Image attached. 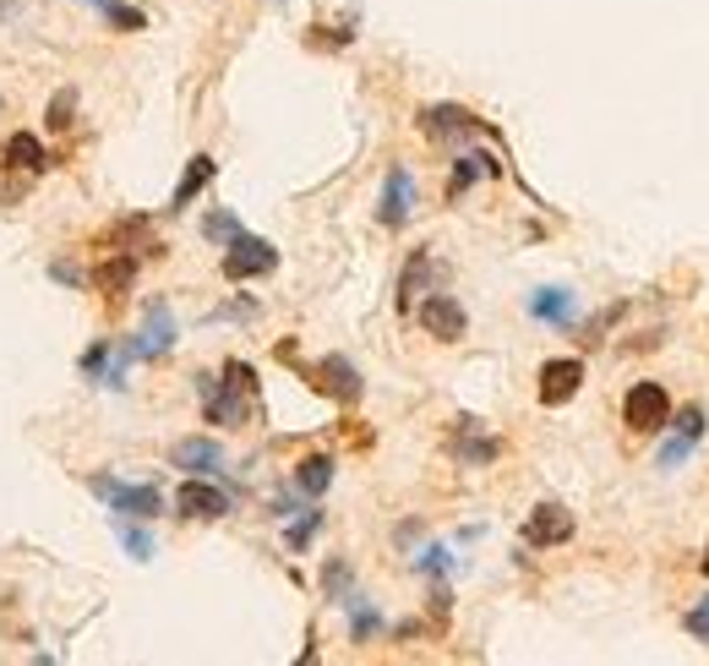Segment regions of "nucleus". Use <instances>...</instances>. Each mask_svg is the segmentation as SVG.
<instances>
[{
	"label": "nucleus",
	"mask_w": 709,
	"mask_h": 666,
	"mask_svg": "<svg viewBox=\"0 0 709 666\" xmlns=\"http://www.w3.org/2000/svg\"><path fill=\"white\" fill-rule=\"evenodd\" d=\"M175 508L186 513V519H224L230 513V498L213 487V481H202V476H191L180 492H175Z\"/></svg>",
	"instance_id": "obj_10"
},
{
	"label": "nucleus",
	"mask_w": 709,
	"mask_h": 666,
	"mask_svg": "<svg viewBox=\"0 0 709 666\" xmlns=\"http://www.w3.org/2000/svg\"><path fill=\"white\" fill-rule=\"evenodd\" d=\"M416 318H421V329L431 333V338H464V329H469V318H464V307L453 301V296H421V307H416Z\"/></svg>",
	"instance_id": "obj_6"
},
{
	"label": "nucleus",
	"mask_w": 709,
	"mask_h": 666,
	"mask_svg": "<svg viewBox=\"0 0 709 666\" xmlns=\"http://www.w3.org/2000/svg\"><path fill=\"white\" fill-rule=\"evenodd\" d=\"M453 454H458L464 465H491V459L502 454V443H497V437H480V421H458V426H453Z\"/></svg>",
	"instance_id": "obj_13"
},
{
	"label": "nucleus",
	"mask_w": 709,
	"mask_h": 666,
	"mask_svg": "<svg viewBox=\"0 0 709 666\" xmlns=\"http://www.w3.org/2000/svg\"><path fill=\"white\" fill-rule=\"evenodd\" d=\"M421 132H425V137H469V132H480V121H475L469 110L436 104V110H425V115H421Z\"/></svg>",
	"instance_id": "obj_14"
},
{
	"label": "nucleus",
	"mask_w": 709,
	"mask_h": 666,
	"mask_svg": "<svg viewBox=\"0 0 709 666\" xmlns=\"http://www.w3.org/2000/svg\"><path fill=\"white\" fill-rule=\"evenodd\" d=\"M99 11H104V22L110 27H121V33H142L147 27V11H137V5H126V0H93Z\"/></svg>",
	"instance_id": "obj_21"
},
{
	"label": "nucleus",
	"mask_w": 709,
	"mask_h": 666,
	"mask_svg": "<svg viewBox=\"0 0 709 666\" xmlns=\"http://www.w3.org/2000/svg\"><path fill=\"white\" fill-rule=\"evenodd\" d=\"M530 312H535L541 323H557V329H567V323L578 318L573 290H535V296H530Z\"/></svg>",
	"instance_id": "obj_15"
},
{
	"label": "nucleus",
	"mask_w": 709,
	"mask_h": 666,
	"mask_svg": "<svg viewBox=\"0 0 709 666\" xmlns=\"http://www.w3.org/2000/svg\"><path fill=\"white\" fill-rule=\"evenodd\" d=\"M705 574H709V546H705Z\"/></svg>",
	"instance_id": "obj_33"
},
{
	"label": "nucleus",
	"mask_w": 709,
	"mask_h": 666,
	"mask_svg": "<svg viewBox=\"0 0 709 666\" xmlns=\"http://www.w3.org/2000/svg\"><path fill=\"white\" fill-rule=\"evenodd\" d=\"M5 159H11V169H44V143L33 132H16L5 143Z\"/></svg>",
	"instance_id": "obj_20"
},
{
	"label": "nucleus",
	"mask_w": 709,
	"mask_h": 666,
	"mask_svg": "<svg viewBox=\"0 0 709 666\" xmlns=\"http://www.w3.org/2000/svg\"><path fill=\"white\" fill-rule=\"evenodd\" d=\"M213 175H219V165H213L208 154H197V159L186 165V175H180V186H175V197H169V208H186V202H191V197H197V191H202V186H208Z\"/></svg>",
	"instance_id": "obj_17"
},
{
	"label": "nucleus",
	"mask_w": 709,
	"mask_h": 666,
	"mask_svg": "<svg viewBox=\"0 0 709 666\" xmlns=\"http://www.w3.org/2000/svg\"><path fill=\"white\" fill-rule=\"evenodd\" d=\"M49 126L60 132V126H71V93H60L55 104H49Z\"/></svg>",
	"instance_id": "obj_31"
},
{
	"label": "nucleus",
	"mask_w": 709,
	"mask_h": 666,
	"mask_svg": "<svg viewBox=\"0 0 709 666\" xmlns=\"http://www.w3.org/2000/svg\"><path fill=\"white\" fill-rule=\"evenodd\" d=\"M115 530H121V546H126L137 563H147V557H153V535H147V530H137V524H115Z\"/></svg>",
	"instance_id": "obj_24"
},
{
	"label": "nucleus",
	"mask_w": 709,
	"mask_h": 666,
	"mask_svg": "<svg viewBox=\"0 0 709 666\" xmlns=\"http://www.w3.org/2000/svg\"><path fill=\"white\" fill-rule=\"evenodd\" d=\"M317 524H322V513H317V508H311V513H306V519H300V524H289V546H295V552H300V546H306V541H311V535H317Z\"/></svg>",
	"instance_id": "obj_28"
},
{
	"label": "nucleus",
	"mask_w": 709,
	"mask_h": 666,
	"mask_svg": "<svg viewBox=\"0 0 709 666\" xmlns=\"http://www.w3.org/2000/svg\"><path fill=\"white\" fill-rule=\"evenodd\" d=\"M295 487H300L306 498H322V492L333 487V459H328V454L300 459V465H295Z\"/></svg>",
	"instance_id": "obj_16"
},
{
	"label": "nucleus",
	"mask_w": 709,
	"mask_h": 666,
	"mask_svg": "<svg viewBox=\"0 0 709 666\" xmlns=\"http://www.w3.org/2000/svg\"><path fill=\"white\" fill-rule=\"evenodd\" d=\"M110 366H115V360H110V344H93V349L82 355V371H88V377H99V371L110 377Z\"/></svg>",
	"instance_id": "obj_27"
},
{
	"label": "nucleus",
	"mask_w": 709,
	"mask_h": 666,
	"mask_svg": "<svg viewBox=\"0 0 709 666\" xmlns=\"http://www.w3.org/2000/svg\"><path fill=\"white\" fill-rule=\"evenodd\" d=\"M88 487L110 502L115 513H126V519H153V513H164L158 487H126V481H115V476H93Z\"/></svg>",
	"instance_id": "obj_4"
},
{
	"label": "nucleus",
	"mask_w": 709,
	"mask_h": 666,
	"mask_svg": "<svg viewBox=\"0 0 709 666\" xmlns=\"http://www.w3.org/2000/svg\"><path fill=\"white\" fill-rule=\"evenodd\" d=\"M219 268H224V279H235V285H241V279H257V274H274V268H279V246L241 230V235L230 241V252H224Z\"/></svg>",
	"instance_id": "obj_2"
},
{
	"label": "nucleus",
	"mask_w": 709,
	"mask_h": 666,
	"mask_svg": "<svg viewBox=\"0 0 709 666\" xmlns=\"http://www.w3.org/2000/svg\"><path fill=\"white\" fill-rule=\"evenodd\" d=\"M137 355L147 360H158V355H169L175 349V318H169V307L164 301H147V318H142V338L132 344Z\"/></svg>",
	"instance_id": "obj_11"
},
{
	"label": "nucleus",
	"mask_w": 709,
	"mask_h": 666,
	"mask_svg": "<svg viewBox=\"0 0 709 666\" xmlns=\"http://www.w3.org/2000/svg\"><path fill=\"white\" fill-rule=\"evenodd\" d=\"M416 563H421V574H442V568H447V552H442V546H425Z\"/></svg>",
	"instance_id": "obj_30"
},
{
	"label": "nucleus",
	"mask_w": 709,
	"mask_h": 666,
	"mask_svg": "<svg viewBox=\"0 0 709 666\" xmlns=\"http://www.w3.org/2000/svg\"><path fill=\"white\" fill-rule=\"evenodd\" d=\"M677 437H688V443L705 437V410H699V404H688V410L677 415Z\"/></svg>",
	"instance_id": "obj_25"
},
{
	"label": "nucleus",
	"mask_w": 709,
	"mask_h": 666,
	"mask_svg": "<svg viewBox=\"0 0 709 666\" xmlns=\"http://www.w3.org/2000/svg\"><path fill=\"white\" fill-rule=\"evenodd\" d=\"M410 213H416V180H410L405 165H394L388 180H383V197H377V219H383L388 230H405Z\"/></svg>",
	"instance_id": "obj_5"
},
{
	"label": "nucleus",
	"mask_w": 709,
	"mask_h": 666,
	"mask_svg": "<svg viewBox=\"0 0 709 666\" xmlns=\"http://www.w3.org/2000/svg\"><path fill=\"white\" fill-rule=\"evenodd\" d=\"M688 634H699V640H709V596L688 612Z\"/></svg>",
	"instance_id": "obj_29"
},
{
	"label": "nucleus",
	"mask_w": 709,
	"mask_h": 666,
	"mask_svg": "<svg viewBox=\"0 0 709 666\" xmlns=\"http://www.w3.org/2000/svg\"><path fill=\"white\" fill-rule=\"evenodd\" d=\"M497 159H486V154H469V159H458V169H453V180H447V197H458L469 180H480V175H497Z\"/></svg>",
	"instance_id": "obj_22"
},
{
	"label": "nucleus",
	"mask_w": 709,
	"mask_h": 666,
	"mask_svg": "<svg viewBox=\"0 0 709 666\" xmlns=\"http://www.w3.org/2000/svg\"><path fill=\"white\" fill-rule=\"evenodd\" d=\"M311 377H317V388H322L328 399H339V404H355V399L366 393V388H361V371H355L344 355H322Z\"/></svg>",
	"instance_id": "obj_8"
},
{
	"label": "nucleus",
	"mask_w": 709,
	"mask_h": 666,
	"mask_svg": "<svg viewBox=\"0 0 709 666\" xmlns=\"http://www.w3.org/2000/svg\"><path fill=\"white\" fill-rule=\"evenodd\" d=\"M197 393H202V410L213 426H235L252 415V399H257V371L246 360H224L219 377H197Z\"/></svg>",
	"instance_id": "obj_1"
},
{
	"label": "nucleus",
	"mask_w": 709,
	"mask_h": 666,
	"mask_svg": "<svg viewBox=\"0 0 709 666\" xmlns=\"http://www.w3.org/2000/svg\"><path fill=\"white\" fill-rule=\"evenodd\" d=\"M49 279H60V285H82V274H77L71 263H55V268H49Z\"/></svg>",
	"instance_id": "obj_32"
},
{
	"label": "nucleus",
	"mask_w": 709,
	"mask_h": 666,
	"mask_svg": "<svg viewBox=\"0 0 709 666\" xmlns=\"http://www.w3.org/2000/svg\"><path fill=\"white\" fill-rule=\"evenodd\" d=\"M169 465L186 470V476H213V470L224 465V448H219L213 437H186V443L169 448Z\"/></svg>",
	"instance_id": "obj_12"
},
{
	"label": "nucleus",
	"mask_w": 709,
	"mask_h": 666,
	"mask_svg": "<svg viewBox=\"0 0 709 666\" xmlns=\"http://www.w3.org/2000/svg\"><path fill=\"white\" fill-rule=\"evenodd\" d=\"M132 279H137V257H110V263H99V274H93V285H99L104 296L132 290Z\"/></svg>",
	"instance_id": "obj_18"
},
{
	"label": "nucleus",
	"mask_w": 709,
	"mask_h": 666,
	"mask_svg": "<svg viewBox=\"0 0 709 666\" xmlns=\"http://www.w3.org/2000/svg\"><path fill=\"white\" fill-rule=\"evenodd\" d=\"M567 535H573V513H567L563 502H541V508L524 519V541H530V546H563Z\"/></svg>",
	"instance_id": "obj_9"
},
{
	"label": "nucleus",
	"mask_w": 709,
	"mask_h": 666,
	"mask_svg": "<svg viewBox=\"0 0 709 666\" xmlns=\"http://www.w3.org/2000/svg\"><path fill=\"white\" fill-rule=\"evenodd\" d=\"M202 235H208V241H224V246H230V241L241 235V219H235V213H208Z\"/></svg>",
	"instance_id": "obj_23"
},
{
	"label": "nucleus",
	"mask_w": 709,
	"mask_h": 666,
	"mask_svg": "<svg viewBox=\"0 0 709 666\" xmlns=\"http://www.w3.org/2000/svg\"><path fill=\"white\" fill-rule=\"evenodd\" d=\"M622 421H628L633 432H666V421H672L666 388H661V382H633L628 399H622Z\"/></svg>",
	"instance_id": "obj_3"
},
{
	"label": "nucleus",
	"mask_w": 709,
	"mask_h": 666,
	"mask_svg": "<svg viewBox=\"0 0 709 666\" xmlns=\"http://www.w3.org/2000/svg\"><path fill=\"white\" fill-rule=\"evenodd\" d=\"M344 607L355 612V640H366V634H377V629H383V618H377L366 601H344Z\"/></svg>",
	"instance_id": "obj_26"
},
{
	"label": "nucleus",
	"mask_w": 709,
	"mask_h": 666,
	"mask_svg": "<svg viewBox=\"0 0 709 666\" xmlns=\"http://www.w3.org/2000/svg\"><path fill=\"white\" fill-rule=\"evenodd\" d=\"M578 382H584V360L578 355H557V360H546L541 366V404H567L573 393H578Z\"/></svg>",
	"instance_id": "obj_7"
},
{
	"label": "nucleus",
	"mask_w": 709,
	"mask_h": 666,
	"mask_svg": "<svg viewBox=\"0 0 709 666\" xmlns=\"http://www.w3.org/2000/svg\"><path fill=\"white\" fill-rule=\"evenodd\" d=\"M425 274H431V257H425V252H416V257L405 263V279H399V307H405V312H410V307H421Z\"/></svg>",
	"instance_id": "obj_19"
}]
</instances>
